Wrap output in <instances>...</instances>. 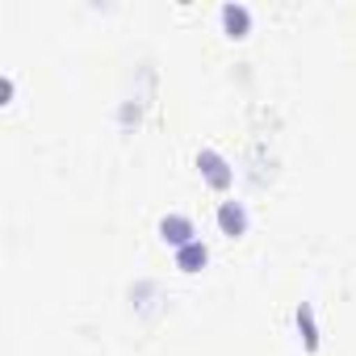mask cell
I'll return each instance as SVG.
<instances>
[{
  "mask_svg": "<svg viewBox=\"0 0 356 356\" xmlns=\"http://www.w3.org/2000/svg\"><path fill=\"white\" fill-rule=\"evenodd\" d=\"M222 26H227L231 38H248V30H252V13H248V5H222Z\"/></svg>",
  "mask_w": 356,
  "mask_h": 356,
  "instance_id": "obj_4",
  "label": "cell"
},
{
  "mask_svg": "<svg viewBox=\"0 0 356 356\" xmlns=\"http://www.w3.org/2000/svg\"><path fill=\"white\" fill-rule=\"evenodd\" d=\"M218 231H222L227 239L248 235V210H243V202H222V206H218Z\"/></svg>",
  "mask_w": 356,
  "mask_h": 356,
  "instance_id": "obj_3",
  "label": "cell"
},
{
  "mask_svg": "<svg viewBox=\"0 0 356 356\" xmlns=\"http://www.w3.org/2000/svg\"><path fill=\"white\" fill-rule=\"evenodd\" d=\"M159 239L168 243V248H189V243H197V227H193V218L189 214H163L159 218Z\"/></svg>",
  "mask_w": 356,
  "mask_h": 356,
  "instance_id": "obj_2",
  "label": "cell"
},
{
  "mask_svg": "<svg viewBox=\"0 0 356 356\" xmlns=\"http://www.w3.org/2000/svg\"><path fill=\"white\" fill-rule=\"evenodd\" d=\"M197 168H202V176H206V185L214 189V193H227L231 185H235V168L214 151V147H202L197 151Z\"/></svg>",
  "mask_w": 356,
  "mask_h": 356,
  "instance_id": "obj_1",
  "label": "cell"
},
{
  "mask_svg": "<svg viewBox=\"0 0 356 356\" xmlns=\"http://www.w3.org/2000/svg\"><path fill=\"white\" fill-rule=\"evenodd\" d=\"M293 318H298V331H302V348H306V352H318V323H314V306H310V302H302Z\"/></svg>",
  "mask_w": 356,
  "mask_h": 356,
  "instance_id": "obj_5",
  "label": "cell"
},
{
  "mask_svg": "<svg viewBox=\"0 0 356 356\" xmlns=\"http://www.w3.org/2000/svg\"><path fill=\"white\" fill-rule=\"evenodd\" d=\"M206 260H210V252H206V243H202V239L176 252V268H181V273H202V268H206Z\"/></svg>",
  "mask_w": 356,
  "mask_h": 356,
  "instance_id": "obj_6",
  "label": "cell"
}]
</instances>
